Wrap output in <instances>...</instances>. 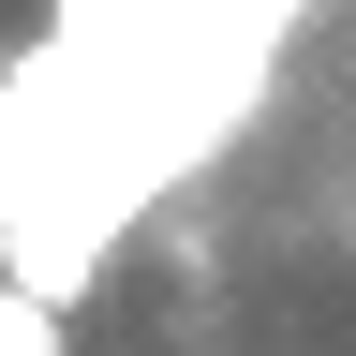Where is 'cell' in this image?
I'll use <instances>...</instances> for the list:
<instances>
[{"instance_id": "obj_1", "label": "cell", "mask_w": 356, "mask_h": 356, "mask_svg": "<svg viewBox=\"0 0 356 356\" xmlns=\"http://www.w3.org/2000/svg\"><path fill=\"white\" fill-rule=\"evenodd\" d=\"M60 341H74V312H60V297L0 282V356H60Z\"/></svg>"}]
</instances>
